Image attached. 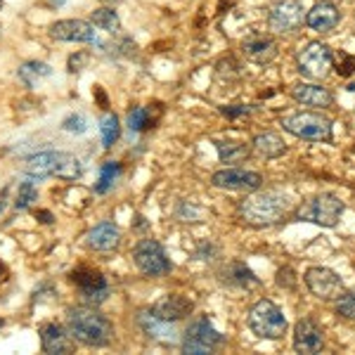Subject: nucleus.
Returning <instances> with one entry per match:
<instances>
[{
	"mask_svg": "<svg viewBox=\"0 0 355 355\" xmlns=\"http://www.w3.org/2000/svg\"><path fill=\"white\" fill-rule=\"evenodd\" d=\"M291 209H294V202H291L289 194L279 190H270V192L256 190L254 194H249V197L239 202L237 214L246 225L268 227L287 218Z\"/></svg>",
	"mask_w": 355,
	"mask_h": 355,
	"instance_id": "nucleus-1",
	"label": "nucleus"
},
{
	"mask_svg": "<svg viewBox=\"0 0 355 355\" xmlns=\"http://www.w3.org/2000/svg\"><path fill=\"white\" fill-rule=\"evenodd\" d=\"M67 329L73 341L90 348L110 346L114 339V324L110 322V318L90 306L71 308L67 313Z\"/></svg>",
	"mask_w": 355,
	"mask_h": 355,
	"instance_id": "nucleus-2",
	"label": "nucleus"
},
{
	"mask_svg": "<svg viewBox=\"0 0 355 355\" xmlns=\"http://www.w3.org/2000/svg\"><path fill=\"white\" fill-rule=\"evenodd\" d=\"M24 173L31 178H50L57 175L62 180H78L83 175V164L78 157L69 152H41L26 159Z\"/></svg>",
	"mask_w": 355,
	"mask_h": 355,
	"instance_id": "nucleus-3",
	"label": "nucleus"
},
{
	"mask_svg": "<svg viewBox=\"0 0 355 355\" xmlns=\"http://www.w3.org/2000/svg\"><path fill=\"white\" fill-rule=\"evenodd\" d=\"M279 125L294 137H301V140L308 142H331V137H334V123H331L329 116L320 112L287 114V116L279 119Z\"/></svg>",
	"mask_w": 355,
	"mask_h": 355,
	"instance_id": "nucleus-4",
	"label": "nucleus"
},
{
	"mask_svg": "<svg viewBox=\"0 0 355 355\" xmlns=\"http://www.w3.org/2000/svg\"><path fill=\"white\" fill-rule=\"evenodd\" d=\"M223 343H225V336L214 327L209 315H197L194 320H190V324H187L180 336V348L187 355L216 353Z\"/></svg>",
	"mask_w": 355,
	"mask_h": 355,
	"instance_id": "nucleus-5",
	"label": "nucleus"
},
{
	"mask_svg": "<svg viewBox=\"0 0 355 355\" xmlns=\"http://www.w3.org/2000/svg\"><path fill=\"white\" fill-rule=\"evenodd\" d=\"M343 211H346V204H343L336 194L322 192V194H315L308 202H303L299 209L294 211V218L315 223V225H322V227H336Z\"/></svg>",
	"mask_w": 355,
	"mask_h": 355,
	"instance_id": "nucleus-6",
	"label": "nucleus"
},
{
	"mask_svg": "<svg viewBox=\"0 0 355 355\" xmlns=\"http://www.w3.org/2000/svg\"><path fill=\"white\" fill-rule=\"evenodd\" d=\"M249 327L259 339H282L289 329V322L284 318V313L279 311V306H275L272 301L261 299L251 306L249 311Z\"/></svg>",
	"mask_w": 355,
	"mask_h": 355,
	"instance_id": "nucleus-7",
	"label": "nucleus"
},
{
	"mask_svg": "<svg viewBox=\"0 0 355 355\" xmlns=\"http://www.w3.org/2000/svg\"><path fill=\"white\" fill-rule=\"evenodd\" d=\"M334 69V55H331L329 45L311 41L296 53V71L303 78L311 81H324Z\"/></svg>",
	"mask_w": 355,
	"mask_h": 355,
	"instance_id": "nucleus-8",
	"label": "nucleus"
},
{
	"mask_svg": "<svg viewBox=\"0 0 355 355\" xmlns=\"http://www.w3.org/2000/svg\"><path fill=\"white\" fill-rule=\"evenodd\" d=\"M133 261L137 270L147 277H164L171 272V261L157 239H140L133 249Z\"/></svg>",
	"mask_w": 355,
	"mask_h": 355,
	"instance_id": "nucleus-9",
	"label": "nucleus"
},
{
	"mask_svg": "<svg viewBox=\"0 0 355 355\" xmlns=\"http://www.w3.org/2000/svg\"><path fill=\"white\" fill-rule=\"evenodd\" d=\"M303 21H306V15H303L301 0H279L268 10V26L270 31L282 33V36L296 33L303 26Z\"/></svg>",
	"mask_w": 355,
	"mask_h": 355,
	"instance_id": "nucleus-10",
	"label": "nucleus"
},
{
	"mask_svg": "<svg viewBox=\"0 0 355 355\" xmlns=\"http://www.w3.org/2000/svg\"><path fill=\"white\" fill-rule=\"evenodd\" d=\"M211 185L227 192H256L263 187V175L259 171H246L239 168V166H230V168L216 171L211 175Z\"/></svg>",
	"mask_w": 355,
	"mask_h": 355,
	"instance_id": "nucleus-11",
	"label": "nucleus"
},
{
	"mask_svg": "<svg viewBox=\"0 0 355 355\" xmlns=\"http://www.w3.org/2000/svg\"><path fill=\"white\" fill-rule=\"evenodd\" d=\"M303 282H306L308 291L320 301H334L343 289V279L339 277V272H334L331 268H308L303 275Z\"/></svg>",
	"mask_w": 355,
	"mask_h": 355,
	"instance_id": "nucleus-12",
	"label": "nucleus"
},
{
	"mask_svg": "<svg viewBox=\"0 0 355 355\" xmlns=\"http://www.w3.org/2000/svg\"><path fill=\"white\" fill-rule=\"evenodd\" d=\"M71 282L76 284L78 291H81L83 301L85 303H102L110 296V282H107V277L102 275L100 270H93V268H76V270L71 272Z\"/></svg>",
	"mask_w": 355,
	"mask_h": 355,
	"instance_id": "nucleus-13",
	"label": "nucleus"
},
{
	"mask_svg": "<svg viewBox=\"0 0 355 355\" xmlns=\"http://www.w3.org/2000/svg\"><path fill=\"white\" fill-rule=\"evenodd\" d=\"M137 324L145 331L150 339L166 343V346H173V343H180V331H178L175 322H168V320H162L152 313V308H145V311L137 313Z\"/></svg>",
	"mask_w": 355,
	"mask_h": 355,
	"instance_id": "nucleus-14",
	"label": "nucleus"
},
{
	"mask_svg": "<svg viewBox=\"0 0 355 355\" xmlns=\"http://www.w3.org/2000/svg\"><path fill=\"white\" fill-rule=\"evenodd\" d=\"M277 41L270 36V33L263 31H254L242 41V55L254 64H268L277 57Z\"/></svg>",
	"mask_w": 355,
	"mask_h": 355,
	"instance_id": "nucleus-15",
	"label": "nucleus"
},
{
	"mask_svg": "<svg viewBox=\"0 0 355 355\" xmlns=\"http://www.w3.org/2000/svg\"><path fill=\"white\" fill-rule=\"evenodd\" d=\"M50 36L64 43H97V31L90 21L83 19H62L50 26Z\"/></svg>",
	"mask_w": 355,
	"mask_h": 355,
	"instance_id": "nucleus-16",
	"label": "nucleus"
},
{
	"mask_svg": "<svg viewBox=\"0 0 355 355\" xmlns=\"http://www.w3.org/2000/svg\"><path fill=\"white\" fill-rule=\"evenodd\" d=\"M324 348V331L313 318H303L294 324V351L320 353Z\"/></svg>",
	"mask_w": 355,
	"mask_h": 355,
	"instance_id": "nucleus-17",
	"label": "nucleus"
},
{
	"mask_svg": "<svg viewBox=\"0 0 355 355\" xmlns=\"http://www.w3.org/2000/svg\"><path fill=\"white\" fill-rule=\"evenodd\" d=\"M85 244H88L90 251H97V254H112L121 244V230L112 220H105L85 234Z\"/></svg>",
	"mask_w": 355,
	"mask_h": 355,
	"instance_id": "nucleus-18",
	"label": "nucleus"
},
{
	"mask_svg": "<svg viewBox=\"0 0 355 355\" xmlns=\"http://www.w3.org/2000/svg\"><path fill=\"white\" fill-rule=\"evenodd\" d=\"M194 303L182 294H166L162 296L157 303L152 306V313L162 320H168V322H180V320L190 318Z\"/></svg>",
	"mask_w": 355,
	"mask_h": 355,
	"instance_id": "nucleus-19",
	"label": "nucleus"
},
{
	"mask_svg": "<svg viewBox=\"0 0 355 355\" xmlns=\"http://www.w3.org/2000/svg\"><path fill=\"white\" fill-rule=\"evenodd\" d=\"M291 97L299 105L313 107V110H329V107H334V95L318 83H296L291 88Z\"/></svg>",
	"mask_w": 355,
	"mask_h": 355,
	"instance_id": "nucleus-20",
	"label": "nucleus"
},
{
	"mask_svg": "<svg viewBox=\"0 0 355 355\" xmlns=\"http://www.w3.org/2000/svg\"><path fill=\"white\" fill-rule=\"evenodd\" d=\"M341 21V12L334 3L329 0H322V3L313 5L311 10L306 12V24L313 28V31H320V33H329L339 26Z\"/></svg>",
	"mask_w": 355,
	"mask_h": 355,
	"instance_id": "nucleus-21",
	"label": "nucleus"
},
{
	"mask_svg": "<svg viewBox=\"0 0 355 355\" xmlns=\"http://www.w3.org/2000/svg\"><path fill=\"white\" fill-rule=\"evenodd\" d=\"M41 346L43 353H71L73 351V339L69 334V329H64L57 322H48L41 327Z\"/></svg>",
	"mask_w": 355,
	"mask_h": 355,
	"instance_id": "nucleus-22",
	"label": "nucleus"
},
{
	"mask_svg": "<svg viewBox=\"0 0 355 355\" xmlns=\"http://www.w3.org/2000/svg\"><path fill=\"white\" fill-rule=\"evenodd\" d=\"M220 279L227 284V287H234V289H254L261 284V279L256 277L254 270H251V268L242 261L225 263L223 270H220Z\"/></svg>",
	"mask_w": 355,
	"mask_h": 355,
	"instance_id": "nucleus-23",
	"label": "nucleus"
},
{
	"mask_svg": "<svg viewBox=\"0 0 355 355\" xmlns=\"http://www.w3.org/2000/svg\"><path fill=\"white\" fill-rule=\"evenodd\" d=\"M251 150L261 159H279L282 154H287V145L277 133H259L251 142Z\"/></svg>",
	"mask_w": 355,
	"mask_h": 355,
	"instance_id": "nucleus-24",
	"label": "nucleus"
},
{
	"mask_svg": "<svg viewBox=\"0 0 355 355\" xmlns=\"http://www.w3.org/2000/svg\"><path fill=\"white\" fill-rule=\"evenodd\" d=\"M216 150L223 164H242L251 157V147L246 142H234V140H218Z\"/></svg>",
	"mask_w": 355,
	"mask_h": 355,
	"instance_id": "nucleus-25",
	"label": "nucleus"
},
{
	"mask_svg": "<svg viewBox=\"0 0 355 355\" xmlns=\"http://www.w3.org/2000/svg\"><path fill=\"white\" fill-rule=\"evenodd\" d=\"M53 76V67L45 64V62H26V64L19 67V81L26 85V88H36L43 78Z\"/></svg>",
	"mask_w": 355,
	"mask_h": 355,
	"instance_id": "nucleus-26",
	"label": "nucleus"
},
{
	"mask_svg": "<svg viewBox=\"0 0 355 355\" xmlns=\"http://www.w3.org/2000/svg\"><path fill=\"white\" fill-rule=\"evenodd\" d=\"M90 24L110 33H116L119 28H121V21H119V15L114 12V8H97L95 12L90 15Z\"/></svg>",
	"mask_w": 355,
	"mask_h": 355,
	"instance_id": "nucleus-27",
	"label": "nucleus"
},
{
	"mask_svg": "<svg viewBox=\"0 0 355 355\" xmlns=\"http://www.w3.org/2000/svg\"><path fill=\"white\" fill-rule=\"evenodd\" d=\"M121 175V164L119 162H105L100 166V180L95 185L97 194H107L112 190V185L116 182V178Z\"/></svg>",
	"mask_w": 355,
	"mask_h": 355,
	"instance_id": "nucleus-28",
	"label": "nucleus"
},
{
	"mask_svg": "<svg viewBox=\"0 0 355 355\" xmlns=\"http://www.w3.org/2000/svg\"><path fill=\"white\" fill-rule=\"evenodd\" d=\"M100 133H102V147L105 150H112L114 142L121 135V125H119V119L114 114H105L100 121Z\"/></svg>",
	"mask_w": 355,
	"mask_h": 355,
	"instance_id": "nucleus-29",
	"label": "nucleus"
},
{
	"mask_svg": "<svg viewBox=\"0 0 355 355\" xmlns=\"http://www.w3.org/2000/svg\"><path fill=\"white\" fill-rule=\"evenodd\" d=\"M334 311L343 320H355V291L343 289L334 299Z\"/></svg>",
	"mask_w": 355,
	"mask_h": 355,
	"instance_id": "nucleus-30",
	"label": "nucleus"
},
{
	"mask_svg": "<svg viewBox=\"0 0 355 355\" xmlns=\"http://www.w3.org/2000/svg\"><path fill=\"white\" fill-rule=\"evenodd\" d=\"M152 123V116H150V110L147 107H133L128 112V128L133 133H142L145 128H150Z\"/></svg>",
	"mask_w": 355,
	"mask_h": 355,
	"instance_id": "nucleus-31",
	"label": "nucleus"
},
{
	"mask_svg": "<svg viewBox=\"0 0 355 355\" xmlns=\"http://www.w3.org/2000/svg\"><path fill=\"white\" fill-rule=\"evenodd\" d=\"M38 199V190L33 182H19V190H17V199H15V206L17 209H28L33 202Z\"/></svg>",
	"mask_w": 355,
	"mask_h": 355,
	"instance_id": "nucleus-32",
	"label": "nucleus"
},
{
	"mask_svg": "<svg viewBox=\"0 0 355 355\" xmlns=\"http://www.w3.org/2000/svg\"><path fill=\"white\" fill-rule=\"evenodd\" d=\"M62 128H64L67 133L81 135L88 130V119H85L83 114H71V116H67L64 121H62Z\"/></svg>",
	"mask_w": 355,
	"mask_h": 355,
	"instance_id": "nucleus-33",
	"label": "nucleus"
},
{
	"mask_svg": "<svg viewBox=\"0 0 355 355\" xmlns=\"http://www.w3.org/2000/svg\"><path fill=\"white\" fill-rule=\"evenodd\" d=\"M277 284L282 289H294L296 287V272L291 268H279L277 270Z\"/></svg>",
	"mask_w": 355,
	"mask_h": 355,
	"instance_id": "nucleus-34",
	"label": "nucleus"
},
{
	"mask_svg": "<svg viewBox=\"0 0 355 355\" xmlns=\"http://www.w3.org/2000/svg\"><path fill=\"white\" fill-rule=\"evenodd\" d=\"M202 214H204V211L199 209V206H194V204L182 202V206H180V218L185 220V223H197Z\"/></svg>",
	"mask_w": 355,
	"mask_h": 355,
	"instance_id": "nucleus-35",
	"label": "nucleus"
},
{
	"mask_svg": "<svg viewBox=\"0 0 355 355\" xmlns=\"http://www.w3.org/2000/svg\"><path fill=\"white\" fill-rule=\"evenodd\" d=\"M220 112L225 114L227 119H239V116H249L251 107H246V105H230V107H220Z\"/></svg>",
	"mask_w": 355,
	"mask_h": 355,
	"instance_id": "nucleus-36",
	"label": "nucleus"
},
{
	"mask_svg": "<svg viewBox=\"0 0 355 355\" xmlns=\"http://www.w3.org/2000/svg\"><path fill=\"white\" fill-rule=\"evenodd\" d=\"M336 71H339V76H351V73H355V57L341 55V62H339V67H336Z\"/></svg>",
	"mask_w": 355,
	"mask_h": 355,
	"instance_id": "nucleus-37",
	"label": "nucleus"
},
{
	"mask_svg": "<svg viewBox=\"0 0 355 355\" xmlns=\"http://www.w3.org/2000/svg\"><path fill=\"white\" fill-rule=\"evenodd\" d=\"M216 254H218V249H216L214 244H211V242H202V244L197 246V254H194V256H197L199 261H209V259H214Z\"/></svg>",
	"mask_w": 355,
	"mask_h": 355,
	"instance_id": "nucleus-38",
	"label": "nucleus"
},
{
	"mask_svg": "<svg viewBox=\"0 0 355 355\" xmlns=\"http://www.w3.org/2000/svg\"><path fill=\"white\" fill-rule=\"evenodd\" d=\"M85 62H88V55H85V53H81V55H73L71 57V60H69V71H71V73H76V71H81V67L85 64Z\"/></svg>",
	"mask_w": 355,
	"mask_h": 355,
	"instance_id": "nucleus-39",
	"label": "nucleus"
},
{
	"mask_svg": "<svg viewBox=\"0 0 355 355\" xmlns=\"http://www.w3.org/2000/svg\"><path fill=\"white\" fill-rule=\"evenodd\" d=\"M38 218H43V223H53V216L48 214V211H38Z\"/></svg>",
	"mask_w": 355,
	"mask_h": 355,
	"instance_id": "nucleus-40",
	"label": "nucleus"
},
{
	"mask_svg": "<svg viewBox=\"0 0 355 355\" xmlns=\"http://www.w3.org/2000/svg\"><path fill=\"white\" fill-rule=\"evenodd\" d=\"M3 214H5V202L0 199V216H3Z\"/></svg>",
	"mask_w": 355,
	"mask_h": 355,
	"instance_id": "nucleus-41",
	"label": "nucleus"
},
{
	"mask_svg": "<svg viewBox=\"0 0 355 355\" xmlns=\"http://www.w3.org/2000/svg\"><path fill=\"white\" fill-rule=\"evenodd\" d=\"M105 5H114V3H119V0H102Z\"/></svg>",
	"mask_w": 355,
	"mask_h": 355,
	"instance_id": "nucleus-42",
	"label": "nucleus"
},
{
	"mask_svg": "<svg viewBox=\"0 0 355 355\" xmlns=\"http://www.w3.org/2000/svg\"><path fill=\"white\" fill-rule=\"evenodd\" d=\"M50 3H53V5H62L64 0H50Z\"/></svg>",
	"mask_w": 355,
	"mask_h": 355,
	"instance_id": "nucleus-43",
	"label": "nucleus"
},
{
	"mask_svg": "<svg viewBox=\"0 0 355 355\" xmlns=\"http://www.w3.org/2000/svg\"><path fill=\"white\" fill-rule=\"evenodd\" d=\"M3 324H5V320H0V329H3Z\"/></svg>",
	"mask_w": 355,
	"mask_h": 355,
	"instance_id": "nucleus-44",
	"label": "nucleus"
}]
</instances>
